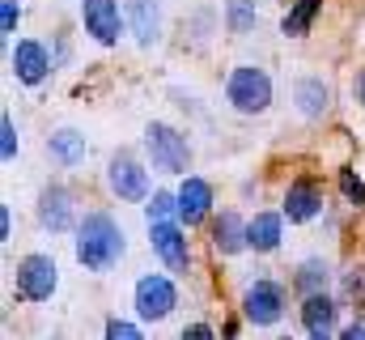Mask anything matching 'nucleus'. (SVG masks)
I'll list each match as a JSON object with an SVG mask.
<instances>
[{
  "mask_svg": "<svg viewBox=\"0 0 365 340\" xmlns=\"http://www.w3.org/2000/svg\"><path fill=\"white\" fill-rule=\"evenodd\" d=\"M73 255L77 264L93 272V276H106L119 268V259L128 255V234L123 226L106 213V209H90L81 217V226L73 230Z\"/></svg>",
  "mask_w": 365,
  "mask_h": 340,
  "instance_id": "f257e3e1",
  "label": "nucleus"
},
{
  "mask_svg": "<svg viewBox=\"0 0 365 340\" xmlns=\"http://www.w3.org/2000/svg\"><path fill=\"white\" fill-rule=\"evenodd\" d=\"M140 145H145V158L158 174H187L191 170V141L182 128L166 124V119H149Z\"/></svg>",
  "mask_w": 365,
  "mask_h": 340,
  "instance_id": "f03ea898",
  "label": "nucleus"
},
{
  "mask_svg": "<svg viewBox=\"0 0 365 340\" xmlns=\"http://www.w3.org/2000/svg\"><path fill=\"white\" fill-rule=\"evenodd\" d=\"M225 102L238 115H264L272 106V77L259 64H234L225 77Z\"/></svg>",
  "mask_w": 365,
  "mask_h": 340,
  "instance_id": "7ed1b4c3",
  "label": "nucleus"
},
{
  "mask_svg": "<svg viewBox=\"0 0 365 340\" xmlns=\"http://www.w3.org/2000/svg\"><path fill=\"white\" fill-rule=\"evenodd\" d=\"M60 289V268H56V259L47 251H30L17 259V268H13V294L21 298V302H51V294Z\"/></svg>",
  "mask_w": 365,
  "mask_h": 340,
  "instance_id": "20e7f679",
  "label": "nucleus"
},
{
  "mask_svg": "<svg viewBox=\"0 0 365 340\" xmlns=\"http://www.w3.org/2000/svg\"><path fill=\"white\" fill-rule=\"evenodd\" d=\"M132 306H136V319L140 324H162L175 315L179 306V285L170 272H145L136 285H132Z\"/></svg>",
  "mask_w": 365,
  "mask_h": 340,
  "instance_id": "39448f33",
  "label": "nucleus"
},
{
  "mask_svg": "<svg viewBox=\"0 0 365 340\" xmlns=\"http://www.w3.org/2000/svg\"><path fill=\"white\" fill-rule=\"evenodd\" d=\"M106 187H110V196H119L123 204H145L153 191H149V166L136 158V154H128V149H119V154H110V162H106Z\"/></svg>",
  "mask_w": 365,
  "mask_h": 340,
  "instance_id": "423d86ee",
  "label": "nucleus"
},
{
  "mask_svg": "<svg viewBox=\"0 0 365 340\" xmlns=\"http://www.w3.org/2000/svg\"><path fill=\"white\" fill-rule=\"evenodd\" d=\"M289 311V298H284V285L272 276H255L247 289H242V315L247 324L255 328H276Z\"/></svg>",
  "mask_w": 365,
  "mask_h": 340,
  "instance_id": "0eeeda50",
  "label": "nucleus"
},
{
  "mask_svg": "<svg viewBox=\"0 0 365 340\" xmlns=\"http://www.w3.org/2000/svg\"><path fill=\"white\" fill-rule=\"evenodd\" d=\"M34 217L47 234H73L81 226V213H77V196L64 187V183H43L38 191V204H34Z\"/></svg>",
  "mask_w": 365,
  "mask_h": 340,
  "instance_id": "6e6552de",
  "label": "nucleus"
},
{
  "mask_svg": "<svg viewBox=\"0 0 365 340\" xmlns=\"http://www.w3.org/2000/svg\"><path fill=\"white\" fill-rule=\"evenodd\" d=\"M81 26L98 47H119L128 13L119 9V0H81Z\"/></svg>",
  "mask_w": 365,
  "mask_h": 340,
  "instance_id": "1a4fd4ad",
  "label": "nucleus"
},
{
  "mask_svg": "<svg viewBox=\"0 0 365 340\" xmlns=\"http://www.w3.org/2000/svg\"><path fill=\"white\" fill-rule=\"evenodd\" d=\"M51 69H56V60H51L47 43H38V39H17V43L9 47V73L21 85H30V89L43 85L51 77Z\"/></svg>",
  "mask_w": 365,
  "mask_h": 340,
  "instance_id": "9d476101",
  "label": "nucleus"
},
{
  "mask_svg": "<svg viewBox=\"0 0 365 340\" xmlns=\"http://www.w3.org/2000/svg\"><path fill=\"white\" fill-rule=\"evenodd\" d=\"M149 247H153V255L170 272H187L191 268V243H187V226L182 221H158V226H149Z\"/></svg>",
  "mask_w": 365,
  "mask_h": 340,
  "instance_id": "9b49d317",
  "label": "nucleus"
},
{
  "mask_svg": "<svg viewBox=\"0 0 365 340\" xmlns=\"http://www.w3.org/2000/svg\"><path fill=\"white\" fill-rule=\"evenodd\" d=\"M289 226H310L314 217H323V191L314 179H293L284 187V204H280Z\"/></svg>",
  "mask_w": 365,
  "mask_h": 340,
  "instance_id": "f8f14e48",
  "label": "nucleus"
},
{
  "mask_svg": "<svg viewBox=\"0 0 365 340\" xmlns=\"http://www.w3.org/2000/svg\"><path fill=\"white\" fill-rule=\"evenodd\" d=\"M212 183L208 179H200V174H182L179 183V221L191 230V226H200V221H208L212 217Z\"/></svg>",
  "mask_w": 365,
  "mask_h": 340,
  "instance_id": "ddd939ff",
  "label": "nucleus"
},
{
  "mask_svg": "<svg viewBox=\"0 0 365 340\" xmlns=\"http://www.w3.org/2000/svg\"><path fill=\"white\" fill-rule=\"evenodd\" d=\"M128 30L140 47L162 39V0H128Z\"/></svg>",
  "mask_w": 365,
  "mask_h": 340,
  "instance_id": "4468645a",
  "label": "nucleus"
},
{
  "mask_svg": "<svg viewBox=\"0 0 365 340\" xmlns=\"http://www.w3.org/2000/svg\"><path fill=\"white\" fill-rule=\"evenodd\" d=\"M247 243L255 255H272L280 243H284V213H272V209H259L251 221H247Z\"/></svg>",
  "mask_w": 365,
  "mask_h": 340,
  "instance_id": "2eb2a0df",
  "label": "nucleus"
},
{
  "mask_svg": "<svg viewBox=\"0 0 365 340\" xmlns=\"http://www.w3.org/2000/svg\"><path fill=\"white\" fill-rule=\"evenodd\" d=\"M293 106H297V115L302 119H323L327 115V106H331V85L323 81V77H297L293 81Z\"/></svg>",
  "mask_w": 365,
  "mask_h": 340,
  "instance_id": "dca6fc26",
  "label": "nucleus"
},
{
  "mask_svg": "<svg viewBox=\"0 0 365 340\" xmlns=\"http://www.w3.org/2000/svg\"><path fill=\"white\" fill-rule=\"evenodd\" d=\"M47 154H51L56 166L73 170L90 158V141H86V132H77V128H56V132L47 136Z\"/></svg>",
  "mask_w": 365,
  "mask_h": 340,
  "instance_id": "f3484780",
  "label": "nucleus"
},
{
  "mask_svg": "<svg viewBox=\"0 0 365 340\" xmlns=\"http://www.w3.org/2000/svg\"><path fill=\"white\" fill-rule=\"evenodd\" d=\"M212 251L217 255L251 251V243H247V221H242L234 209H225V213L212 217Z\"/></svg>",
  "mask_w": 365,
  "mask_h": 340,
  "instance_id": "a211bd4d",
  "label": "nucleus"
},
{
  "mask_svg": "<svg viewBox=\"0 0 365 340\" xmlns=\"http://www.w3.org/2000/svg\"><path fill=\"white\" fill-rule=\"evenodd\" d=\"M336 319H340V302H336L331 294L302 298V328H306L310 336H331Z\"/></svg>",
  "mask_w": 365,
  "mask_h": 340,
  "instance_id": "6ab92c4d",
  "label": "nucleus"
},
{
  "mask_svg": "<svg viewBox=\"0 0 365 340\" xmlns=\"http://www.w3.org/2000/svg\"><path fill=\"white\" fill-rule=\"evenodd\" d=\"M293 285L302 289V298L327 294V285H331V264H327L323 255H310V259H302V264H297V276H293Z\"/></svg>",
  "mask_w": 365,
  "mask_h": 340,
  "instance_id": "aec40b11",
  "label": "nucleus"
},
{
  "mask_svg": "<svg viewBox=\"0 0 365 340\" xmlns=\"http://www.w3.org/2000/svg\"><path fill=\"white\" fill-rule=\"evenodd\" d=\"M319 9H323V0H293V9L280 17V34H284V39H302V34L314 26Z\"/></svg>",
  "mask_w": 365,
  "mask_h": 340,
  "instance_id": "412c9836",
  "label": "nucleus"
},
{
  "mask_svg": "<svg viewBox=\"0 0 365 340\" xmlns=\"http://www.w3.org/2000/svg\"><path fill=\"white\" fill-rule=\"evenodd\" d=\"M221 17H225V30L238 34V39L251 34V30L259 26V9H255V0H225V13H221Z\"/></svg>",
  "mask_w": 365,
  "mask_h": 340,
  "instance_id": "4be33fe9",
  "label": "nucleus"
},
{
  "mask_svg": "<svg viewBox=\"0 0 365 340\" xmlns=\"http://www.w3.org/2000/svg\"><path fill=\"white\" fill-rule=\"evenodd\" d=\"M145 221L158 226V221H179V191H153L145 200Z\"/></svg>",
  "mask_w": 365,
  "mask_h": 340,
  "instance_id": "5701e85b",
  "label": "nucleus"
},
{
  "mask_svg": "<svg viewBox=\"0 0 365 340\" xmlns=\"http://www.w3.org/2000/svg\"><path fill=\"white\" fill-rule=\"evenodd\" d=\"M17 21H21V0H0V39H4V47H13Z\"/></svg>",
  "mask_w": 365,
  "mask_h": 340,
  "instance_id": "b1692460",
  "label": "nucleus"
},
{
  "mask_svg": "<svg viewBox=\"0 0 365 340\" xmlns=\"http://www.w3.org/2000/svg\"><path fill=\"white\" fill-rule=\"evenodd\" d=\"M336 179H340V196H344L349 204L365 209V179H361V174H357V170H340Z\"/></svg>",
  "mask_w": 365,
  "mask_h": 340,
  "instance_id": "393cba45",
  "label": "nucleus"
},
{
  "mask_svg": "<svg viewBox=\"0 0 365 340\" xmlns=\"http://www.w3.org/2000/svg\"><path fill=\"white\" fill-rule=\"evenodd\" d=\"M102 340H145V332H140V324L110 315V319H106V328H102Z\"/></svg>",
  "mask_w": 365,
  "mask_h": 340,
  "instance_id": "a878e982",
  "label": "nucleus"
},
{
  "mask_svg": "<svg viewBox=\"0 0 365 340\" xmlns=\"http://www.w3.org/2000/svg\"><path fill=\"white\" fill-rule=\"evenodd\" d=\"M0 158L4 162L17 158V124H13V115H0Z\"/></svg>",
  "mask_w": 365,
  "mask_h": 340,
  "instance_id": "bb28decb",
  "label": "nucleus"
},
{
  "mask_svg": "<svg viewBox=\"0 0 365 340\" xmlns=\"http://www.w3.org/2000/svg\"><path fill=\"white\" fill-rule=\"evenodd\" d=\"M344 302H365V268H353L349 276H344Z\"/></svg>",
  "mask_w": 365,
  "mask_h": 340,
  "instance_id": "cd10ccee",
  "label": "nucleus"
},
{
  "mask_svg": "<svg viewBox=\"0 0 365 340\" xmlns=\"http://www.w3.org/2000/svg\"><path fill=\"white\" fill-rule=\"evenodd\" d=\"M179 340H221V336H217V328H212V324L195 319V324H187V328L179 332Z\"/></svg>",
  "mask_w": 365,
  "mask_h": 340,
  "instance_id": "c85d7f7f",
  "label": "nucleus"
},
{
  "mask_svg": "<svg viewBox=\"0 0 365 340\" xmlns=\"http://www.w3.org/2000/svg\"><path fill=\"white\" fill-rule=\"evenodd\" d=\"M13 239V213H9V204L0 209V243H9Z\"/></svg>",
  "mask_w": 365,
  "mask_h": 340,
  "instance_id": "c756f323",
  "label": "nucleus"
},
{
  "mask_svg": "<svg viewBox=\"0 0 365 340\" xmlns=\"http://www.w3.org/2000/svg\"><path fill=\"white\" fill-rule=\"evenodd\" d=\"M336 340H365V324H349V328H340V336Z\"/></svg>",
  "mask_w": 365,
  "mask_h": 340,
  "instance_id": "7c9ffc66",
  "label": "nucleus"
},
{
  "mask_svg": "<svg viewBox=\"0 0 365 340\" xmlns=\"http://www.w3.org/2000/svg\"><path fill=\"white\" fill-rule=\"evenodd\" d=\"M353 89H357V102H361V106H365V69H361V73H357V85H353Z\"/></svg>",
  "mask_w": 365,
  "mask_h": 340,
  "instance_id": "2f4dec72",
  "label": "nucleus"
},
{
  "mask_svg": "<svg viewBox=\"0 0 365 340\" xmlns=\"http://www.w3.org/2000/svg\"><path fill=\"white\" fill-rule=\"evenodd\" d=\"M225 340H238V324H225V332H221Z\"/></svg>",
  "mask_w": 365,
  "mask_h": 340,
  "instance_id": "473e14b6",
  "label": "nucleus"
},
{
  "mask_svg": "<svg viewBox=\"0 0 365 340\" xmlns=\"http://www.w3.org/2000/svg\"><path fill=\"white\" fill-rule=\"evenodd\" d=\"M310 340H331V336H310Z\"/></svg>",
  "mask_w": 365,
  "mask_h": 340,
  "instance_id": "72a5a7b5",
  "label": "nucleus"
},
{
  "mask_svg": "<svg viewBox=\"0 0 365 340\" xmlns=\"http://www.w3.org/2000/svg\"><path fill=\"white\" fill-rule=\"evenodd\" d=\"M47 340H60V336H47Z\"/></svg>",
  "mask_w": 365,
  "mask_h": 340,
  "instance_id": "f704fd0d",
  "label": "nucleus"
},
{
  "mask_svg": "<svg viewBox=\"0 0 365 340\" xmlns=\"http://www.w3.org/2000/svg\"><path fill=\"white\" fill-rule=\"evenodd\" d=\"M276 340H289V336H276Z\"/></svg>",
  "mask_w": 365,
  "mask_h": 340,
  "instance_id": "c9c22d12",
  "label": "nucleus"
}]
</instances>
